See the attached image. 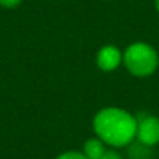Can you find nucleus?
<instances>
[{"label":"nucleus","mask_w":159,"mask_h":159,"mask_svg":"<svg viewBox=\"0 0 159 159\" xmlns=\"http://www.w3.org/2000/svg\"><path fill=\"white\" fill-rule=\"evenodd\" d=\"M137 120L120 108H105L94 119V131L98 139L112 147H125L136 137Z\"/></svg>","instance_id":"nucleus-1"},{"label":"nucleus","mask_w":159,"mask_h":159,"mask_svg":"<svg viewBox=\"0 0 159 159\" xmlns=\"http://www.w3.org/2000/svg\"><path fill=\"white\" fill-rule=\"evenodd\" d=\"M20 2H22V0H0V5L5 7V8H14V7H17Z\"/></svg>","instance_id":"nucleus-8"},{"label":"nucleus","mask_w":159,"mask_h":159,"mask_svg":"<svg viewBox=\"0 0 159 159\" xmlns=\"http://www.w3.org/2000/svg\"><path fill=\"white\" fill-rule=\"evenodd\" d=\"M137 120L136 137L145 147L159 143V119L154 116H142Z\"/></svg>","instance_id":"nucleus-3"},{"label":"nucleus","mask_w":159,"mask_h":159,"mask_svg":"<svg viewBox=\"0 0 159 159\" xmlns=\"http://www.w3.org/2000/svg\"><path fill=\"white\" fill-rule=\"evenodd\" d=\"M56 159H88V156L80 151H67V153L59 154Z\"/></svg>","instance_id":"nucleus-6"},{"label":"nucleus","mask_w":159,"mask_h":159,"mask_svg":"<svg viewBox=\"0 0 159 159\" xmlns=\"http://www.w3.org/2000/svg\"><path fill=\"white\" fill-rule=\"evenodd\" d=\"M100 159H122V156L117 153V151H112V150H106L105 154L100 157Z\"/></svg>","instance_id":"nucleus-7"},{"label":"nucleus","mask_w":159,"mask_h":159,"mask_svg":"<svg viewBox=\"0 0 159 159\" xmlns=\"http://www.w3.org/2000/svg\"><path fill=\"white\" fill-rule=\"evenodd\" d=\"M106 148H105V142L98 137L95 139H89L84 143V154L88 156V159H100L105 154Z\"/></svg>","instance_id":"nucleus-5"},{"label":"nucleus","mask_w":159,"mask_h":159,"mask_svg":"<svg viewBox=\"0 0 159 159\" xmlns=\"http://www.w3.org/2000/svg\"><path fill=\"white\" fill-rule=\"evenodd\" d=\"M154 3H156V10L159 11V0H154Z\"/></svg>","instance_id":"nucleus-9"},{"label":"nucleus","mask_w":159,"mask_h":159,"mask_svg":"<svg viewBox=\"0 0 159 159\" xmlns=\"http://www.w3.org/2000/svg\"><path fill=\"white\" fill-rule=\"evenodd\" d=\"M123 62L133 75L148 76L157 69L159 58H157L156 50L151 45L145 42H136V44H131L125 50Z\"/></svg>","instance_id":"nucleus-2"},{"label":"nucleus","mask_w":159,"mask_h":159,"mask_svg":"<svg viewBox=\"0 0 159 159\" xmlns=\"http://www.w3.org/2000/svg\"><path fill=\"white\" fill-rule=\"evenodd\" d=\"M120 62H122V53L114 45H105L97 55V64L105 72H111L117 69Z\"/></svg>","instance_id":"nucleus-4"}]
</instances>
